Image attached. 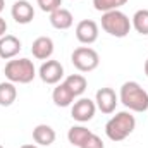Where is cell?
Returning <instances> with one entry per match:
<instances>
[{
	"mask_svg": "<svg viewBox=\"0 0 148 148\" xmlns=\"http://www.w3.org/2000/svg\"><path fill=\"white\" fill-rule=\"evenodd\" d=\"M5 31H7V23H5L3 17H0V38L5 35Z\"/></svg>",
	"mask_w": 148,
	"mask_h": 148,
	"instance_id": "obj_23",
	"label": "cell"
},
{
	"mask_svg": "<svg viewBox=\"0 0 148 148\" xmlns=\"http://www.w3.org/2000/svg\"><path fill=\"white\" fill-rule=\"evenodd\" d=\"M91 136V131L84 126H73L69 131H67V140L69 143L76 148H81L84 145V141Z\"/></svg>",
	"mask_w": 148,
	"mask_h": 148,
	"instance_id": "obj_16",
	"label": "cell"
},
{
	"mask_svg": "<svg viewBox=\"0 0 148 148\" xmlns=\"http://www.w3.org/2000/svg\"><path fill=\"white\" fill-rule=\"evenodd\" d=\"M31 53L38 60H48L53 53V40L50 36H38L31 45Z\"/></svg>",
	"mask_w": 148,
	"mask_h": 148,
	"instance_id": "obj_11",
	"label": "cell"
},
{
	"mask_svg": "<svg viewBox=\"0 0 148 148\" xmlns=\"http://www.w3.org/2000/svg\"><path fill=\"white\" fill-rule=\"evenodd\" d=\"M10 14L17 24H29L35 17V9L28 0H17V2H14Z\"/></svg>",
	"mask_w": 148,
	"mask_h": 148,
	"instance_id": "obj_10",
	"label": "cell"
},
{
	"mask_svg": "<svg viewBox=\"0 0 148 148\" xmlns=\"http://www.w3.org/2000/svg\"><path fill=\"white\" fill-rule=\"evenodd\" d=\"M136 127V119L131 112L122 110L117 112L114 117L109 119V122L105 124V134L112 141H122L126 140Z\"/></svg>",
	"mask_w": 148,
	"mask_h": 148,
	"instance_id": "obj_2",
	"label": "cell"
},
{
	"mask_svg": "<svg viewBox=\"0 0 148 148\" xmlns=\"http://www.w3.org/2000/svg\"><path fill=\"white\" fill-rule=\"evenodd\" d=\"M74 98H76L74 93L71 91V88L66 83L57 84L53 88V91H52V100H53V103L57 107H69V105H73Z\"/></svg>",
	"mask_w": 148,
	"mask_h": 148,
	"instance_id": "obj_15",
	"label": "cell"
},
{
	"mask_svg": "<svg viewBox=\"0 0 148 148\" xmlns=\"http://www.w3.org/2000/svg\"><path fill=\"white\" fill-rule=\"evenodd\" d=\"M3 7H5V0H0V12L3 10Z\"/></svg>",
	"mask_w": 148,
	"mask_h": 148,
	"instance_id": "obj_26",
	"label": "cell"
},
{
	"mask_svg": "<svg viewBox=\"0 0 148 148\" xmlns=\"http://www.w3.org/2000/svg\"><path fill=\"white\" fill-rule=\"evenodd\" d=\"M131 26L136 29V33L148 36V9H140L131 17Z\"/></svg>",
	"mask_w": 148,
	"mask_h": 148,
	"instance_id": "obj_18",
	"label": "cell"
},
{
	"mask_svg": "<svg viewBox=\"0 0 148 148\" xmlns=\"http://www.w3.org/2000/svg\"><path fill=\"white\" fill-rule=\"evenodd\" d=\"M3 73L7 81L14 83V84H28L35 79L36 76V69H35V64L33 60L29 59H10L5 67H3Z\"/></svg>",
	"mask_w": 148,
	"mask_h": 148,
	"instance_id": "obj_3",
	"label": "cell"
},
{
	"mask_svg": "<svg viewBox=\"0 0 148 148\" xmlns=\"http://www.w3.org/2000/svg\"><path fill=\"white\" fill-rule=\"evenodd\" d=\"M40 79L45 83V84H59L60 79L64 77V66L59 62V60H45L41 66H40V71H38Z\"/></svg>",
	"mask_w": 148,
	"mask_h": 148,
	"instance_id": "obj_6",
	"label": "cell"
},
{
	"mask_svg": "<svg viewBox=\"0 0 148 148\" xmlns=\"http://www.w3.org/2000/svg\"><path fill=\"white\" fill-rule=\"evenodd\" d=\"M36 2L40 5V9L43 12H48V14H52L53 10L60 9V5H62V0H36Z\"/></svg>",
	"mask_w": 148,
	"mask_h": 148,
	"instance_id": "obj_21",
	"label": "cell"
},
{
	"mask_svg": "<svg viewBox=\"0 0 148 148\" xmlns=\"http://www.w3.org/2000/svg\"><path fill=\"white\" fill-rule=\"evenodd\" d=\"M131 19L122 12V10H110L103 12L102 16V29L109 33L110 36L124 38L131 31Z\"/></svg>",
	"mask_w": 148,
	"mask_h": 148,
	"instance_id": "obj_4",
	"label": "cell"
},
{
	"mask_svg": "<svg viewBox=\"0 0 148 148\" xmlns=\"http://www.w3.org/2000/svg\"><path fill=\"white\" fill-rule=\"evenodd\" d=\"M0 148H3V147H2V145H0Z\"/></svg>",
	"mask_w": 148,
	"mask_h": 148,
	"instance_id": "obj_27",
	"label": "cell"
},
{
	"mask_svg": "<svg viewBox=\"0 0 148 148\" xmlns=\"http://www.w3.org/2000/svg\"><path fill=\"white\" fill-rule=\"evenodd\" d=\"M73 23H74V17L71 14V10H67L64 7H60V9H57V10H53L50 14V24L55 29L66 31V29H69L73 26Z\"/></svg>",
	"mask_w": 148,
	"mask_h": 148,
	"instance_id": "obj_14",
	"label": "cell"
},
{
	"mask_svg": "<svg viewBox=\"0 0 148 148\" xmlns=\"http://www.w3.org/2000/svg\"><path fill=\"white\" fill-rule=\"evenodd\" d=\"M119 98L115 95V91L112 88H100L95 95V105L97 109L102 112V114H112L115 110V105H117Z\"/></svg>",
	"mask_w": 148,
	"mask_h": 148,
	"instance_id": "obj_9",
	"label": "cell"
},
{
	"mask_svg": "<svg viewBox=\"0 0 148 148\" xmlns=\"http://www.w3.org/2000/svg\"><path fill=\"white\" fill-rule=\"evenodd\" d=\"M21 40L14 35H3L0 38V59L10 60L21 52Z\"/></svg>",
	"mask_w": 148,
	"mask_h": 148,
	"instance_id": "obj_12",
	"label": "cell"
},
{
	"mask_svg": "<svg viewBox=\"0 0 148 148\" xmlns=\"http://www.w3.org/2000/svg\"><path fill=\"white\" fill-rule=\"evenodd\" d=\"M127 0H93V7L98 12H110L119 10L122 5H126Z\"/></svg>",
	"mask_w": 148,
	"mask_h": 148,
	"instance_id": "obj_20",
	"label": "cell"
},
{
	"mask_svg": "<svg viewBox=\"0 0 148 148\" xmlns=\"http://www.w3.org/2000/svg\"><path fill=\"white\" fill-rule=\"evenodd\" d=\"M17 98V88L10 81L0 83V105L2 107H10Z\"/></svg>",
	"mask_w": 148,
	"mask_h": 148,
	"instance_id": "obj_17",
	"label": "cell"
},
{
	"mask_svg": "<svg viewBox=\"0 0 148 148\" xmlns=\"http://www.w3.org/2000/svg\"><path fill=\"white\" fill-rule=\"evenodd\" d=\"M71 62L79 73H91L98 67L100 57H98L97 50H93L91 47H79L73 52Z\"/></svg>",
	"mask_w": 148,
	"mask_h": 148,
	"instance_id": "obj_5",
	"label": "cell"
},
{
	"mask_svg": "<svg viewBox=\"0 0 148 148\" xmlns=\"http://www.w3.org/2000/svg\"><path fill=\"white\" fill-rule=\"evenodd\" d=\"M64 83L71 88V91L74 93V97H81V95L86 91V88H88V81H86V77H84L83 74H71V76L66 77Z\"/></svg>",
	"mask_w": 148,
	"mask_h": 148,
	"instance_id": "obj_19",
	"label": "cell"
},
{
	"mask_svg": "<svg viewBox=\"0 0 148 148\" xmlns=\"http://www.w3.org/2000/svg\"><path fill=\"white\" fill-rule=\"evenodd\" d=\"M119 100L131 112H140L141 114V112L148 110V93L136 81H126L121 86Z\"/></svg>",
	"mask_w": 148,
	"mask_h": 148,
	"instance_id": "obj_1",
	"label": "cell"
},
{
	"mask_svg": "<svg viewBox=\"0 0 148 148\" xmlns=\"http://www.w3.org/2000/svg\"><path fill=\"white\" fill-rule=\"evenodd\" d=\"M76 38L83 45H91L98 40V24L93 19H83L76 26Z\"/></svg>",
	"mask_w": 148,
	"mask_h": 148,
	"instance_id": "obj_8",
	"label": "cell"
},
{
	"mask_svg": "<svg viewBox=\"0 0 148 148\" xmlns=\"http://www.w3.org/2000/svg\"><path fill=\"white\" fill-rule=\"evenodd\" d=\"M55 138H57L55 129L48 124H38L33 129V141L40 147H50L55 141Z\"/></svg>",
	"mask_w": 148,
	"mask_h": 148,
	"instance_id": "obj_13",
	"label": "cell"
},
{
	"mask_svg": "<svg viewBox=\"0 0 148 148\" xmlns=\"http://www.w3.org/2000/svg\"><path fill=\"white\" fill-rule=\"evenodd\" d=\"M143 71H145V74H147V77H148V59L145 60V66H143Z\"/></svg>",
	"mask_w": 148,
	"mask_h": 148,
	"instance_id": "obj_25",
	"label": "cell"
},
{
	"mask_svg": "<svg viewBox=\"0 0 148 148\" xmlns=\"http://www.w3.org/2000/svg\"><path fill=\"white\" fill-rule=\"evenodd\" d=\"M81 148H105V145H103V141H102L100 136H97L95 133H91V136L84 141V145Z\"/></svg>",
	"mask_w": 148,
	"mask_h": 148,
	"instance_id": "obj_22",
	"label": "cell"
},
{
	"mask_svg": "<svg viewBox=\"0 0 148 148\" xmlns=\"http://www.w3.org/2000/svg\"><path fill=\"white\" fill-rule=\"evenodd\" d=\"M95 112H97V105L93 100L90 98H79L76 100L71 107V115H73L74 121L77 122H88L95 117Z\"/></svg>",
	"mask_w": 148,
	"mask_h": 148,
	"instance_id": "obj_7",
	"label": "cell"
},
{
	"mask_svg": "<svg viewBox=\"0 0 148 148\" xmlns=\"http://www.w3.org/2000/svg\"><path fill=\"white\" fill-rule=\"evenodd\" d=\"M21 148H40L38 145H33V143H28V145H23Z\"/></svg>",
	"mask_w": 148,
	"mask_h": 148,
	"instance_id": "obj_24",
	"label": "cell"
}]
</instances>
